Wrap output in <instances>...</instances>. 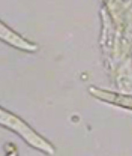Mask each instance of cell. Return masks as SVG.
Instances as JSON below:
<instances>
[{"instance_id":"cell-1","label":"cell","mask_w":132,"mask_h":156,"mask_svg":"<svg viewBox=\"0 0 132 156\" xmlns=\"http://www.w3.org/2000/svg\"><path fill=\"white\" fill-rule=\"evenodd\" d=\"M0 125L20 135L34 147L48 153L53 152L52 146L37 134L32 128H30L23 119L2 107H0Z\"/></svg>"},{"instance_id":"cell-2","label":"cell","mask_w":132,"mask_h":156,"mask_svg":"<svg viewBox=\"0 0 132 156\" xmlns=\"http://www.w3.org/2000/svg\"><path fill=\"white\" fill-rule=\"evenodd\" d=\"M0 40L10 46L24 51L33 52L37 50L36 44L27 41L15 31L11 30L6 25L0 21Z\"/></svg>"},{"instance_id":"cell-3","label":"cell","mask_w":132,"mask_h":156,"mask_svg":"<svg viewBox=\"0 0 132 156\" xmlns=\"http://www.w3.org/2000/svg\"><path fill=\"white\" fill-rule=\"evenodd\" d=\"M89 91L92 95L102 100V101H108V102H111L112 104L121 105L125 108H130V105H131V98H130V96L116 94V93L102 90V89L97 88L95 87H90Z\"/></svg>"}]
</instances>
